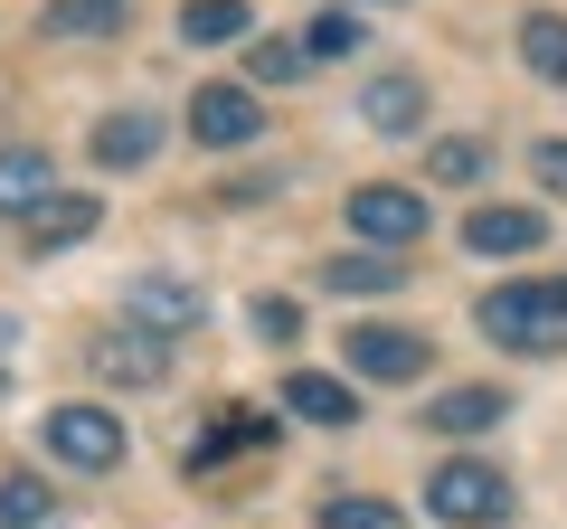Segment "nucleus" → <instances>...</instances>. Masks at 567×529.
<instances>
[{"instance_id": "5701e85b", "label": "nucleus", "mask_w": 567, "mask_h": 529, "mask_svg": "<svg viewBox=\"0 0 567 529\" xmlns=\"http://www.w3.org/2000/svg\"><path fill=\"white\" fill-rule=\"evenodd\" d=\"M303 48H293V39H246V76H256V85H293V76H303Z\"/></svg>"}, {"instance_id": "7ed1b4c3", "label": "nucleus", "mask_w": 567, "mask_h": 529, "mask_svg": "<svg viewBox=\"0 0 567 529\" xmlns=\"http://www.w3.org/2000/svg\"><path fill=\"white\" fill-rule=\"evenodd\" d=\"M48 454H58V464H76V473H114L123 464V426L104 407H48Z\"/></svg>"}, {"instance_id": "dca6fc26", "label": "nucleus", "mask_w": 567, "mask_h": 529, "mask_svg": "<svg viewBox=\"0 0 567 529\" xmlns=\"http://www.w3.org/2000/svg\"><path fill=\"white\" fill-rule=\"evenodd\" d=\"M95 369H104V378H123V387H162L171 378V360H162L152 331H114V341L95 350Z\"/></svg>"}, {"instance_id": "f257e3e1", "label": "nucleus", "mask_w": 567, "mask_h": 529, "mask_svg": "<svg viewBox=\"0 0 567 529\" xmlns=\"http://www.w3.org/2000/svg\"><path fill=\"white\" fill-rule=\"evenodd\" d=\"M473 322H483L502 350L548 360V350H567V284H502V293H483Z\"/></svg>"}, {"instance_id": "0eeeda50", "label": "nucleus", "mask_w": 567, "mask_h": 529, "mask_svg": "<svg viewBox=\"0 0 567 529\" xmlns=\"http://www.w3.org/2000/svg\"><path fill=\"white\" fill-rule=\"evenodd\" d=\"M341 350H350V369L379 378V387H398V378H416V369H425V331H398V322H360Z\"/></svg>"}, {"instance_id": "4468645a", "label": "nucleus", "mask_w": 567, "mask_h": 529, "mask_svg": "<svg viewBox=\"0 0 567 529\" xmlns=\"http://www.w3.org/2000/svg\"><path fill=\"white\" fill-rule=\"evenodd\" d=\"M502 416H511L502 387H445V397L425 407V426L435 435H483V426H502Z\"/></svg>"}, {"instance_id": "393cba45", "label": "nucleus", "mask_w": 567, "mask_h": 529, "mask_svg": "<svg viewBox=\"0 0 567 529\" xmlns=\"http://www.w3.org/2000/svg\"><path fill=\"white\" fill-rule=\"evenodd\" d=\"M350 48H360V20H350V10H322V20L303 29V58H350Z\"/></svg>"}, {"instance_id": "bb28decb", "label": "nucleus", "mask_w": 567, "mask_h": 529, "mask_svg": "<svg viewBox=\"0 0 567 529\" xmlns=\"http://www.w3.org/2000/svg\"><path fill=\"white\" fill-rule=\"evenodd\" d=\"M529 170H539L548 199H567V143H539V152H529Z\"/></svg>"}, {"instance_id": "a211bd4d", "label": "nucleus", "mask_w": 567, "mask_h": 529, "mask_svg": "<svg viewBox=\"0 0 567 529\" xmlns=\"http://www.w3.org/2000/svg\"><path fill=\"white\" fill-rule=\"evenodd\" d=\"M246 0H189L181 10V48H227V39H246Z\"/></svg>"}, {"instance_id": "9b49d317", "label": "nucleus", "mask_w": 567, "mask_h": 529, "mask_svg": "<svg viewBox=\"0 0 567 529\" xmlns=\"http://www.w3.org/2000/svg\"><path fill=\"white\" fill-rule=\"evenodd\" d=\"M360 123H369V133H388V143L425 133V85H416V76H379V85L360 95Z\"/></svg>"}, {"instance_id": "4be33fe9", "label": "nucleus", "mask_w": 567, "mask_h": 529, "mask_svg": "<svg viewBox=\"0 0 567 529\" xmlns=\"http://www.w3.org/2000/svg\"><path fill=\"white\" fill-rule=\"evenodd\" d=\"M322 529H406L398 501H369V491H331L322 501Z\"/></svg>"}, {"instance_id": "f3484780", "label": "nucleus", "mask_w": 567, "mask_h": 529, "mask_svg": "<svg viewBox=\"0 0 567 529\" xmlns=\"http://www.w3.org/2000/svg\"><path fill=\"white\" fill-rule=\"evenodd\" d=\"M322 284H331V293H398L406 264L379 256V246H360V256H331V264H322Z\"/></svg>"}, {"instance_id": "a878e982", "label": "nucleus", "mask_w": 567, "mask_h": 529, "mask_svg": "<svg viewBox=\"0 0 567 529\" xmlns=\"http://www.w3.org/2000/svg\"><path fill=\"white\" fill-rule=\"evenodd\" d=\"M303 331V312L284 303V293H256V341H293Z\"/></svg>"}, {"instance_id": "6ab92c4d", "label": "nucleus", "mask_w": 567, "mask_h": 529, "mask_svg": "<svg viewBox=\"0 0 567 529\" xmlns=\"http://www.w3.org/2000/svg\"><path fill=\"white\" fill-rule=\"evenodd\" d=\"M256 445H275V426H265L256 407H227L218 426H208L199 445H189V464H218V454H256Z\"/></svg>"}, {"instance_id": "39448f33", "label": "nucleus", "mask_w": 567, "mask_h": 529, "mask_svg": "<svg viewBox=\"0 0 567 529\" xmlns=\"http://www.w3.org/2000/svg\"><path fill=\"white\" fill-rule=\"evenodd\" d=\"M256 133H265V104L246 95V85H199V95H189V143L237 152V143H256Z\"/></svg>"}, {"instance_id": "aec40b11", "label": "nucleus", "mask_w": 567, "mask_h": 529, "mask_svg": "<svg viewBox=\"0 0 567 529\" xmlns=\"http://www.w3.org/2000/svg\"><path fill=\"white\" fill-rule=\"evenodd\" d=\"M520 58H529V76L567 85V20H558V10H529V20H520Z\"/></svg>"}, {"instance_id": "6e6552de", "label": "nucleus", "mask_w": 567, "mask_h": 529, "mask_svg": "<svg viewBox=\"0 0 567 529\" xmlns=\"http://www.w3.org/2000/svg\"><path fill=\"white\" fill-rule=\"evenodd\" d=\"M464 246L473 256H529V246H548V218L539 208H511V199H483L464 218Z\"/></svg>"}, {"instance_id": "2eb2a0df", "label": "nucleus", "mask_w": 567, "mask_h": 529, "mask_svg": "<svg viewBox=\"0 0 567 529\" xmlns=\"http://www.w3.org/2000/svg\"><path fill=\"white\" fill-rule=\"evenodd\" d=\"M152 152H162V123H152V114H104L95 123V162L104 170H142Z\"/></svg>"}, {"instance_id": "f8f14e48", "label": "nucleus", "mask_w": 567, "mask_h": 529, "mask_svg": "<svg viewBox=\"0 0 567 529\" xmlns=\"http://www.w3.org/2000/svg\"><path fill=\"white\" fill-rule=\"evenodd\" d=\"M95 218H104V199H85V189H58V199L29 218V246H39V256H58V246L95 237Z\"/></svg>"}, {"instance_id": "412c9836", "label": "nucleus", "mask_w": 567, "mask_h": 529, "mask_svg": "<svg viewBox=\"0 0 567 529\" xmlns=\"http://www.w3.org/2000/svg\"><path fill=\"white\" fill-rule=\"evenodd\" d=\"M483 170H492V152H483V143H464V133H445V143L425 152V180H435V189H473Z\"/></svg>"}, {"instance_id": "1a4fd4ad", "label": "nucleus", "mask_w": 567, "mask_h": 529, "mask_svg": "<svg viewBox=\"0 0 567 529\" xmlns=\"http://www.w3.org/2000/svg\"><path fill=\"white\" fill-rule=\"evenodd\" d=\"M48 199H58V162L39 143H10L0 152V218H39Z\"/></svg>"}, {"instance_id": "f03ea898", "label": "nucleus", "mask_w": 567, "mask_h": 529, "mask_svg": "<svg viewBox=\"0 0 567 529\" xmlns=\"http://www.w3.org/2000/svg\"><path fill=\"white\" fill-rule=\"evenodd\" d=\"M425 510L445 529H483V520H511V483L492 464H445L435 483H425Z\"/></svg>"}, {"instance_id": "423d86ee", "label": "nucleus", "mask_w": 567, "mask_h": 529, "mask_svg": "<svg viewBox=\"0 0 567 529\" xmlns=\"http://www.w3.org/2000/svg\"><path fill=\"white\" fill-rule=\"evenodd\" d=\"M123 322L152 331V341L199 331V284H181V274H133V284H123Z\"/></svg>"}, {"instance_id": "ddd939ff", "label": "nucleus", "mask_w": 567, "mask_h": 529, "mask_svg": "<svg viewBox=\"0 0 567 529\" xmlns=\"http://www.w3.org/2000/svg\"><path fill=\"white\" fill-rule=\"evenodd\" d=\"M123 20H133V0H48L39 39H114Z\"/></svg>"}, {"instance_id": "9d476101", "label": "nucleus", "mask_w": 567, "mask_h": 529, "mask_svg": "<svg viewBox=\"0 0 567 529\" xmlns=\"http://www.w3.org/2000/svg\"><path fill=\"white\" fill-rule=\"evenodd\" d=\"M284 407L312 416V426H360V387L322 378V369H293V378H284Z\"/></svg>"}, {"instance_id": "20e7f679", "label": "nucleus", "mask_w": 567, "mask_h": 529, "mask_svg": "<svg viewBox=\"0 0 567 529\" xmlns=\"http://www.w3.org/2000/svg\"><path fill=\"white\" fill-rule=\"evenodd\" d=\"M350 227H360L379 256H398V246H416V237H425V199H416L406 180H369L360 199H350Z\"/></svg>"}, {"instance_id": "b1692460", "label": "nucleus", "mask_w": 567, "mask_h": 529, "mask_svg": "<svg viewBox=\"0 0 567 529\" xmlns=\"http://www.w3.org/2000/svg\"><path fill=\"white\" fill-rule=\"evenodd\" d=\"M48 520V483L29 473H0V529H39Z\"/></svg>"}]
</instances>
